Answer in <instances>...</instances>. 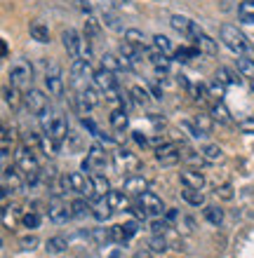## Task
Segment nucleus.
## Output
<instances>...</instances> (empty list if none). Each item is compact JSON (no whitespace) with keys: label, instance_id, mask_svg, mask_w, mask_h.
Instances as JSON below:
<instances>
[{"label":"nucleus","instance_id":"f257e3e1","mask_svg":"<svg viewBox=\"0 0 254 258\" xmlns=\"http://www.w3.org/2000/svg\"><path fill=\"white\" fill-rule=\"evenodd\" d=\"M38 120H40V127H42V134L52 136L55 141L62 143L66 136H69V122H66V117L59 113V110L55 108H47L45 113H40L38 115Z\"/></svg>","mask_w":254,"mask_h":258},{"label":"nucleus","instance_id":"f03ea898","mask_svg":"<svg viewBox=\"0 0 254 258\" xmlns=\"http://www.w3.org/2000/svg\"><path fill=\"white\" fill-rule=\"evenodd\" d=\"M219 35H221V42H224L228 49H233L235 54H245L249 49V42H247V38H245V33H242L238 26H233V24H224V26L219 28Z\"/></svg>","mask_w":254,"mask_h":258},{"label":"nucleus","instance_id":"7ed1b4c3","mask_svg":"<svg viewBox=\"0 0 254 258\" xmlns=\"http://www.w3.org/2000/svg\"><path fill=\"white\" fill-rule=\"evenodd\" d=\"M106 164H109V157H106V153H104V148L99 146V143H92L87 150V157L83 160V171H94V174H101L104 169H106Z\"/></svg>","mask_w":254,"mask_h":258},{"label":"nucleus","instance_id":"20e7f679","mask_svg":"<svg viewBox=\"0 0 254 258\" xmlns=\"http://www.w3.org/2000/svg\"><path fill=\"white\" fill-rule=\"evenodd\" d=\"M31 80H33V68H31V63H28L26 59H17V61L12 63V68H10V85L24 89L31 85Z\"/></svg>","mask_w":254,"mask_h":258},{"label":"nucleus","instance_id":"39448f33","mask_svg":"<svg viewBox=\"0 0 254 258\" xmlns=\"http://www.w3.org/2000/svg\"><path fill=\"white\" fill-rule=\"evenodd\" d=\"M14 162H17V167H19V171L26 176V174H38L40 171V164H38V160H35V153L31 146H21V148H17V153H14Z\"/></svg>","mask_w":254,"mask_h":258},{"label":"nucleus","instance_id":"423d86ee","mask_svg":"<svg viewBox=\"0 0 254 258\" xmlns=\"http://www.w3.org/2000/svg\"><path fill=\"white\" fill-rule=\"evenodd\" d=\"M156 160H158L163 167H174L181 160V146L174 141H163L156 148Z\"/></svg>","mask_w":254,"mask_h":258},{"label":"nucleus","instance_id":"0eeeda50","mask_svg":"<svg viewBox=\"0 0 254 258\" xmlns=\"http://www.w3.org/2000/svg\"><path fill=\"white\" fill-rule=\"evenodd\" d=\"M92 80H94V87L101 89L104 94H118V78L113 71H109V68H99V71H94V75H92Z\"/></svg>","mask_w":254,"mask_h":258},{"label":"nucleus","instance_id":"6e6552de","mask_svg":"<svg viewBox=\"0 0 254 258\" xmlns=\"http://www.w3.org/2000/svg\"><path fill=\"white\" fill-rule=\"evenodd\" d=\"M69 183H71V190L80 192V195H85L87 200H94V197H96L94 183H92V178H89L85 171H71V174H69Z\"/></svg>","mask_w":254,"mask_h":258},{"label":"nucleus","instance_id":"1a4fd4ad","mask_svg":"<svg viewBox=\"0 0 254 258\" xmlns=\"http://www.w3.org/2000/svg\"><path fill=\"white\" fill-rule=\"evenodd\" d=\"M170 26L174 28L177 33L184 35V38H188V40H193V38L202 31L195 21H191L188 17H184V14H172V17H170Z\"/></svg>","mask_w":254,"mask_h":258},{"label":"nucleus","instance_id":"9d476101","mask_svg":"<svg viewBox=\"0 0 254 258\" xmlns=\"http://www.w3.org/2000/svg\"><path fill=\"white\" fill-rule=\"evenodd\" d=\"M45 87H47L49 96H64V78H62V68L57 63H49L45 71Z\"/></svg>","mask_w":254,"mask_h":258},{"label":"nucleus","instance_id":"9b49d317","mask_svg":"<svg viewBox=\"0 0 254 258\" xmlns=\"http://www.w3.org/2000/svg\"><path fill=\"white\" fill-rule=\"evenodd\" d=\"M24 103H26V108L31 115H40V113H45V110L49 108V101L47 96L42 94L40 89H28L26 94H24Z\"/></svg>","mask_w":254,"mask_h":258},{"label":"nucleus","instance_id":"f8f14e48","mask_svg":"<svg viewBox=\"0 0 254 258\" xmlns=\"http://www.w3.org/2000/svg\"><path fill=\"white\" fill-rule=\"evenodd\" d=\"M83 40L85 38L78 33V31H73V28H66L62 33V42H64V47H66L71 59H80V54H83Z\"/></svg>","mask_w":254,"mask_h":258},{"label":"nucleus","instance_id":"ddd939ff","mask_svg":"<svg viewBox=\"0 0 254 258\" xmlns=\"http://www.w3.org/2000/svg\"><path fill=\"white\" fill-rule=\"evenodd\" d=\"M99 103H101V99H99V94H96L92 87H83L80 92H78V96H76V106H78V110H80L83 115H87L89 110H94Z\"/></svg>","mask_w":254,"mask_h":258},{"label":"nucleus","instance_id":"4468645a","mask_svg":"<svg viewBox=\"0 0 254 258\" xmlns=\"http://www.w3.org/2000/svg\"><path fill=\"white\" fill-rule=\"evenodd\" d=\"M116 167L118 171H137L141 167L139 157L134 153H130L127 148H118L116 150Z\"/></svg>","mask_w":254,"mask_h":258},{"label":"nucleus","instance_id":"2eb2a0df","mask_svg":"<svg viewBox=\"0 0 254 258\" xmlns=\"http://www.w3.org/2000/svg\"><path fill=\"white\" fill-rule=\"evenodd\" d=\"M10 190L12 192H21L24 190V181H21L19 171L12 169V167H5L3 169V192H7L10 195Z\"/></svg>","mask_w":254,"mask_h":258},{"label":"nucleus","instance_id":"dca6fc26","mask_svg":"<svg viewBox=\"0 0 254 258\" xmlns=\"http://www.w3.org/2000/svg\"><path fill=\"white\" fill-rule=\"evenodd\" d=\"M137 232H139L137 221H127L125 225H113V228H111V235H113L116 242H127V239H132Z\"/></svg>","mask_w":254,"mask_h":258},{"label":"nucleus","instance_id":"f3484780","mask_svg":"<svg viewBox=\"0 0 254 258\" xmlns=\"http://www.w3.org/2000/svg\"><path fill=\"white\" fill-rule=\"evenodd\" d=\"M47 216H49V221L55 225H64V223H69V218H73L71 216V209L69 207H64L62 202H52L47 207Z\"/></svg>","mask_w":254,"mask_h":258},{"label":"nucleus","instance_id":"a211bd4d","mask_svg":"<svg viewBox=\"0 0 254 258\" xmlns=\"http://www.w3.org/2000/svg\"><path fill=\"white\" fill-rule=\"evenodd\" d=\"M113 211H116V209L109 204V200H106V197H99V200L92 204V211H89V214H92L99 223H106V221L113 216Z\"/></svg>","mask_w":254,"mask_h":258},{"label":"nucleus","instance_id":"6ab92c4d","mask_svg":"<svg viewBox=\"0 0 254 258\" xmlns=\"http://www.w3.org/2000/svg\"><path fill=\"white\" fill-rule=\"evenodd\" d=\"M139 202L144 204L146 209H148V214H153V216H160V214L165 211V204H163V200H160L156 192H151V190H146L144 195L139 197Z\"/></svg>","mask_w":254,"mask_h":258},{"label":"nucleus","instance_id":"aec40b11","mask_svg":"<svg viewBox=\"0 0 254 258\" xmlns=\"http://www.w3.org/2000/svg\"><path fill=\"white\" fill-rule=\"evenodd\" d=\"M123 190L127 192V195H134V197H141L146 190H148V181H146L144 176H130L127 181H125Z\"/></svg>","mask_w":254,"mask_h":258},{"label":"nucleus","instance_id":"412c9836","mask_svg":"<svg viewBox=\"0 0 254 258\" xmlns=\"http://www.w3.org/2000/svg\"><path fill=\"white\" fill-rule=\"evenodd\" d=\"M193 42H195V47H198L202 54H207V56H217V52H219L217 42H214L212 38L205 33V31H200V33L193 38Z\"/></svg>","mask_w":254,"mask_h":258},{"label":"nucleus","instance_id":"4be33fe9","mask_svg":"<svg viewBox=\"0 0 254 258\" xmlns=\"http://www.w3.org/2000/svg\"><path fill=\"white\" fill-rule=\"evenodd\" d=\"M146 56H148V61H151V66L156 68L158 73H167V71H170V59H167V54L158 52L156 47L146 49Z\"/></svg>","mask_w":254,"mask_h":258},{"label":"nucleus","instance_id":"5701e85b","mask_svg":"<svg viewBox=\"0 0 254 258\" xmlns=\"http://www.w3.org/2000/svg\"><path fill=\"white\" fill-rule=\"evenodd\" d=\"M179 178H181V183L188 185V188H198V190L205 188V176H202L200 171L184 169V171H179Z\"/></svg>","mask_w":254,"mask_h":258},{"label":"nucleus","instance_id":"b1692460","mask_svg":"<svg viewBox=\"0 0 254 258\" xmlns=\"http://www.w3.org/2000/svg\"><path fill=\"white\" fill-rule=\"evenodd\" d=\"M45 251L49 256H62L64 251H69V239L64 237V235H55V237H49L45 242Z\"/></svg>","mask_w":254,"mask_h":258},{"label":"nucleus","instance_id":"393cba45","mask_svg":"<svg viewBox=\"0 0 254 258\" xmlns=\"http://www.w3.org/2000/svg\"><path fill=\"white\" fill-rule=\"evenodd\" d=\"M109 122H111V127L116 129V132H125V129L130 127V117H127V110H125V108L111 110Z\"/></svg>","mask_w":254,"mask_h":258},{"label":"nucleus","instance_id":"a878e982","mask_svg":"<svg viewBox=\"0 0 254 258\" xmlns=\"http://www.w3.org/2000/svg\"><path fill=\"white\" fill-rule=\"evenodd\" d=\"M125 40L132 42L134 47H139L141 52L146 54V49H151L153 45H148V40H146V35L141 33V31H137V28H130V31H125Z\"/></svg>","mask_w":254,"mask_h":258},{"label":"nucleus","instance_id":"bb28decb","mask_svg":"<svg viewBox=\"0 0 254 258\" xmlns=\"http://www.w3.org/2000/svg\"><path fill=\"white\" fill-rule=\"evenodd\" d=\"M19 92H21L19 87H14V85H5V87H3V101H5L10 108H19V103L24 101V96H21Z\"/></svg>","mask_w":254,"mask_h":258},{"label":"nucleus","instance_id":"cd10ccee","mask_svg":"<svg viewBox=\"0 0 254 258\" xmlns=\"http://www.w3.org/2000/svg\"><path fill=\"white\" fill-rule=\"evenodd\" d=\"M71 75H73L76 82H80V80H85L87 75H94V73H92V66H89L87 59H76L73 66H71Z\"/></svg>","mask_w":254,"mask_h":258},{"label":"nucleus","instance_id":"c85d7f7f","mask_svg":"<svg viewBox=\"0 0 254 258\" xmlns=\"http://www.w3.org/2000/svg\"><path fill=\"white\" fill-rule=\"evenodd\" d=\"M181 197H184V202L191 204V207H202V204H205V192L198 190V188H188V185H184Z\"/></svg>","mask_w":254,"mask_h":258},{"label":"nucleus","instance_id":"c756f323","mask_svg":"<svg viewBox=\"0 0 254 258\" xmlns=\"http://www.w3.org/2000/svg\"><path fill=\"white\" fill-rule=\"evenodd\" d=\"M28 33H31V38L38 42H49V28L42 24V21H31V26H28Z\"/></svg>","mask_w":254,"mask_h":258},{"label":"nucleus","instance_id":"7c9ffc66","mask_svg":"<svg viewBox=\"0 0 254 258\" xmlns=\"http://www.w3.org/2000/svg\"><path fill=\"white\" fill-rule=\"evenodd\" d=\"M240 71H238V73H233V71H231V68H226V66H221L219 71H217V73H214V78H217V80L219 82H224V85H240Z\"/></svg>","mask_w":254,"mask_h":258},{"label":"nucleus","instance_id":"2f4dec72","mask_svg":"<svg viewBox=\"0 0 254 258\" xmlns=\"http://www.w3.org/2000/svg\"><path fill=\"white\" fill-rule=\"evenodd\" d=\"M151 45L158 52H163V54H167V56H172L177 49H174V45H172V40L167 38V35H163V33H158V35H153V40H151Z\"/></svg>","mask_w":254,"mask_h":258},{"label":"nucleus","instance_id":"473e14b6","mask_svg":"<svg viewBox=\"0 0 254 258\" xmlns=\"http://www.w3.org/2000/svg\"><path fill=\"white\" fill-rule=\"evenodd\" d=\"M202 216H205L207 223H212V225H221V223H224V209H221V207H217V204L205 207V209H202Z\"/></svg>","mask_w":254,"mask_h":258},{"label":"nucleus","instance_id":"72a5a7b5","mask_svg":"<svg viewBox=\"0 0 254 258\" xmlns=\"http://www.w3.org/2000/svg\"><path fill=\"white\" fill-rule=\"evenodd\" d=\"M101 66L104 68H109V71H113V73H120V71H127V66H125V61H123V56H116V54H106L101 56Z\"/></svg>","mask_w":254,"mask_h":258},{"label":"nucleus","instance_id":"f704fd0d","mask_svg":"<svg viewBox=\"0 0 254 258\" xmlns=\"http://www.w3.org/2000/svg\"><path fill=\"white\" fill-rule=\"evenodd\" d=\"M238 17L242 24H254V0H242L238 5Z\"/></svg>","mask_w":254,"mask_h":258},{"label":"nucleus","instance_id":"c9c22d12","mask_svg":"<svg viewBox=\"0 0 254 258\" xmlns=\"http://www.w3.org/2000/svg\"><path fill=\"white\" fill-rule=\"evenodd\" d=\"M200 153H202V157H205V162H212V164L221 162V157H224V150H221L217 143H207Z\"/></svg>","mask_w":254,"mask_h":258},{"label":"nucleus","instance_id":"e433bc0d","mask_svg":"<svg viewBox=\"0 0 254 258\" xmlns=\"http://www.w3.org/2000/svg\"><path fill=\"white\" fill-rule=\"evenodd\" d=\"M210 115H212L214 122H221V124H228V122H231V113H228V108L221 101L214 103L212 110H210Z\"/></svg>","mask_w":254,"mask_h":258},{"label":"nucleus","instance_id":"4c0bfd02","mask_svg":"<svg viewBox=\"0 0 254 258\" xmlns=\"http://www.w3.org/2000/svg\"><path fill=\"white\" fill-rule=\"evenodd\" d=\"M238 71H240L245 78L254 80V56H247V54L238 56Z\"/></svg>","mask_w":254,"mask_h":258},{"label":"nucleus","instance_id":"58836bf2","mask_svg":"<svg viewBox=\"0 0 254 258\" xmlns=\"http://www.w3.org/2000/svg\"><path fill=\"white\" fill-rule=\"evenodd\" d=\"M92 183H94L96 197H106L111 192V183H109V178L104 176V174H94V176H92Z\"/></svg>","mask_w":254,"mask_h":258},{"label":"nucleus","instance_id":"ea45409f","mask_svg":"<svg viewBox=\"0 0 254 258\" xmlns=\"http://www.w3.org/2000/svg\"><path fill=\"white\" fill-rule=\"evenodd\" d=\"M106 200H109V204L113 209H125L127 207V192L125 190H111L106 195Z\"/></svg>","mask_w":254,"mask_h":258},{"label":"nucleus","instance_id":"a19ab883","mask_svg":"<svg viewBox=\"0 0 254 258\" xmlns=\"http://www.w3.org/2000/svg\"><path fill=\"white\" fill-rule=\"evenodd\" d=\"M59 146H62V143H59V141H55V139H52V136L42 134V141H40V150H42V153H45V155H47V157H55L57 153H59Z\"/></svg>","mask_w":254,"mask_h":258},{"label":"nucleus","instance_id":"79ce46f5","mask_svg":"<svg viewBox=\"0 0 254 258\" xmlns=\"http://www.w3.org/2000/svg\"><path fill=\"white\" fill-rule=\"evenodd\" d=\"M130 94H132V99H134V103H137V106H146V103L151 101V94H148L141 85H134V87L130 89Z\"/></svg>","mask_w":254,"mask_h":258},{"label":"nucleus","instance_id":"37998d69","mask_svg":"<svg viewBox=\"0 0 254 258\" xmlns=\"http://www.w3.org/2000/svg\"><path fill=\"white\" fill-rule=\"evenodd\" d=\"M87 211H92V207H89L85 200H73V202H71V216L73 218L87 216Z\"/></svg>","mask_w":254,"mask_h":258},{"label":"nucleus","instance_id":"c03bdc74","mask_svg":"<svg viewBox=\"0 0 254 258\" xmlns=\"http://www.w3.org/2000/svg\"><path fill=\"white\" fill-rule=\"evenodd\" d=\"M207 92H210V96H214L217 101H221V99H224V92H226V85L214 78L212 82H207Z\"/></svg>","mask_w":254,"mask_h":258},{"label":"nucleus","instance_id":"a18cd8bd","mask_svg":"<svg viewBox=\"0 0 254 258\" xmlns=\"http://www.w3.org/2000/svg\"><path fill=\"white\" fill-rule=\"evenodd\" d=\"M148 249H151L153 253L167 251V239H165V235H153L151 242H148Z\"/></svg>","mask_w":254,"mask_h":258},{"label":"nucleus","instance_id":"49530a36","mask_svg":"<svg viewBox=\"0 0 254 258\" xmlns=\"http://www.w3.org/2000/svg\"><path fill=\"white\" fill-rule=\"evenodd\" d=\"M193 122H195V127L202 132V134H210L212 132V115L207 117V115H195L193 117Z\"/></svg>","mask_w":254,"mask_h":258},{"label":"nucleus","instance_id":"de8ad7c7","mask_svg":"<svg viewBox=\"0 0 254 258\" xmlns=\"http://www.w3.org/2000/svg\"><path fill=\"white\" fill-rule=\"evenodd\" d=\"M21 223H24V228H28V230H35V228L40 225V216H38L35 211H28V214L21 216Z\"/></svg>","mask_w":254,"mask_h":258},{"label":"nucleus","instance_id":"09e8293b","mask_svg":"<svg viewBox=\"0 0 254 258\" xmlns=\"http://www.w3.org/2000/svg\"><path fill=\"white\" fill-rule=\"evenodd\" d=\"M85 35H87L89 40H92V38H99V35H101V28H99L96 19H92V17H89L87 21H85Z\"/></svg>","mask_w":254,"mask_h":258},{"label":"nucleus","instance_id":"8fccbe9b","mask_svg":"<svg viewBox=\"0 0 254 258\" xmlns=\"http://www.w3.org/2000/svg\"><path fill=\"white\" fill-rule=\"evenodd\" d=\"M181 127H184L186 132L193 136V139H205V136H207V134H202V132L195 127V122H193V120H184V122H181Z\"/></svg>","mask_w":254,"mask_h":258},{"label":"nucleus","instance_id":"3c124183","mask_svg":"<svg viewBox=\"0 0 254 258\" xmlns=\"http://www.w3.org/2000/svg\"><path fill=\"white\" fill-rule=\"evenodd\" d=\"M167 230H170V223H167V221H160V218L151 221V232L153 235H165Z\"/></svg>","mask_w":254,"mask_h":258},{"label":"nucleus","instance_id":"603ef678","mask_svg":"<svg viewBox=\"0 0 254 258\" xmlns=\"http://www.w3.org/2000/svg\"><path fill=\"white\" fill-rule=\"evenodd\" d=\"M40 141H42V136L35 134V132H26V134H24V143L31 146V148H40Z\"/></svg>","mask_w":254,"mask_h":258},{"label":"nucleus","instance_id":"864d4df0","mask_svg":"<svg viewBox=\"0 0 254 258\" xmlns=\"http://www.w3.org/2000/svg\"><path fill=\"white\" fill-rule=\"evenodd\" d=\"M238 127H240V132H245V134H254V115L242 117L240 122H238Z\"/></svg>","mask_w":254,"mask_h":258},{"label":"nucleus","instance_id":"5fc2aeb1","mask_svg":"<svg viewBox=\"0 0 254 258\" xmlns=\"http://www.w3.org/2000/svg\"><path fill=\"white\" fill-rule=\"evenodd\" d=\"M132 214H134V218H137V221H146V218H148V209H146L144 204L139 202V204H134V207H132Z\"/></svg>","mask_w":254,"mask_h":258},{"label":"nucleus","instance_id":"6e6d98bb","mask_svg":"<svg viewBox=\"0 0 254 258\" xmlns=\"http://www.w3.org/2000/svg\"><path fill=\"white\" fill-rule=\"evenodd\" d=\"M214 195L221 197V200H233V188H231V185H219V188L214 190Z\"/></svg>","mask_w":254,"mask_h":258},{"label":"nucleus","instance_id":"4d7b16f0","mask_svg":"<svg viewBox=\"0 0 254 258\" xmlns=\"http://www.w3.org/2000/svg\"><path fill=\"white\" fill-rule=\"evenodd\" d=\"M35 246H38V237H33V235H28V237L21 239V249H24V251H33Z\"/></svg>","mask_w":254,"mask_h":258},{"label":"nucleus","instance_id":"13d9d810","mask_svg":"<svg viewBox=\"0 0 254 258\" xmlns=\"http://www.w3.org/2000/svg\"><path fill=\"white\" fill-rule=\"evenodd\" d=\"M132 139H134V141H137L141 148H148V146H151V141H148V139H146L141 132H132Z\"/></svg>","mask_w":254,"mask_h":258},{"label":"nucleus","instance_id":"bf43d9fd","mask_svg":"<svg viewBox=\"0 0 254 258\" xmlns=\"http://www.w3.org/2000/svg\"><path fill=\"white\" fill-rule=\"evenodd\" d=\"M151 253H153L151 249H148V251H139V253H137V256H134V258H151Z\"/></svg>","mask_w":254,"mask_h":258},{"label":"nucleus","instance_id":"052dcab7","mask_svg":"<svg viewBox=\"0 0 254 258\" xmlns=\"http://www.w3.org/2000/svg\"><path fill=\"white\" fill-rule=\"evenodd\" d=\"M179 216V214H177V211H174V209H170V211H167V221H174V218H177Z\"/></svg>","mask_w":254,"mask_h":258},{"label":"nucleus","instance_id":"680f3d73","mask_svg":"<svg viewBox=\"0 0 254 258\" xmlns=\"http://www.w3.org/2000/svg\"><path fill=\"white\" fill-rule=\"evenodd\" d=\"M252 56H254V47H252Z\"/></svg>","mask_w":254,"mask_h":258}]
</instances>
